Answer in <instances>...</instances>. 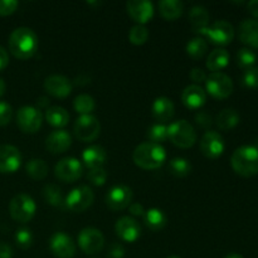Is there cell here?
<instances>
[{"label":"cell","instance_id":"cell-1","mask_svg":"<svg viewBox=\"0 0 258 258\" xmlns=\"http://www.w3.org/2000/svg\"><path fill=\"white\" fill-rule=\"evenodd\" d=\"M9 49L18 59L32 58L38 50V37L28 27H19L9 37Z\"/></svg>","mask_w":258,"mask_h":258},{"label":"cell","instance_id":"cell-2","mask_svg":"<svg viewBox=\"0 0 258 258\" xmlns=\"http://www.w3.org/2000/svg\"><path fill=\"white\" fill-rule=\"evenodd\" d=\"M133 160L139 168L145 170H155L165 163L166 151L160 144L148 141L136 146L133 153Z\"/></svg>","mask_w":258,"mask_h":258},{"label":"cell","instance_id":"cell-3","mask_svg":"<svg viewBox=\"0 0 258 258\" xmlns=\"http://www.w3.org/2000/svg\"><path fill=\"white\" fill-rule=\"evenodd\" d=\"M233 170L242 176H253L258 174V150L256 146L244 145L236 149L231 158Z\"/></svg>","mask_w":258,"mask_h":258},{"label":"cell","instance_id":"cell-4","mask_svg":"<svg viewBox=\"0 0 258 258\" xmlns=\"http://www.w3.org/2000/svg\"><path fill=\"white\" fill-rule=\"evenodd\" d=\"M168 139L175 146L188 149L196 144L197 133L186 120H178L168 126Z\"/></svg>","mask_w":258,"mask_h":258},{"label":"cell","instance_id":"cell-5","mask_svg":"<svg viewBox=\"0 0 258 258\" xmlns=\"http://www.w3.org/2000/svg\"><path fill=\"white\" fill-rule=\"evenodd\" d=\"M9 212L14 221L19 223H28L37 212V204L28 194H18L10 201Z\"/></svg>","mask_w":258,"mask_h":258},{"label":"cell","instance_id":"cell-6","mask_svg":"<svg viewBox=\"0 0 258 258\" xmlns=\"http://www.w3.org/2000/svg\"><path fill=\"white\" fill-rule=\"evenodd\" d=\"M95 201L93 190L87 185H81L72 189L64 199V206L68 211L81 213L92 206Z\"/></svg>","mask_w":258,"mask_h":258},{"label":"cell","instance_id":"cell-7","mask_svg":"<svg viewBox=\"0 0 258 258\" xmlns=\"http://www.w3.org/2000/svg\"><path fill=\"white\" fill-rule=\"evenodd\" d=\"M202 35L208 38L211 43L217 45H227L232 42L234 37V28L227 20H217L212 25H208L199 32Z\"/></svg>","mask_w":258,"mask_h":258},{"label":"cell","instance_id":"cell-8","mask_svg":"<svg viewBox=\"0 0 258 258\" xmlns=\"http://www.w3.org/2000/svg\"><path fill=\"white\" fill-rule=\"evenodd\" d=\"M206 90L212 97L224 100L233 92V82L231 77L222 72H213L207 76Z\"/></svg>","mask_w":258,"mask_h":258},{"label":"cell","instance_id":"cell-9","mask_svg":"<svg viewBox=\"0 0 258 258\" xmlns=\"http://www.w3.org/2000/svg\"><path fill=\"white\" fill-rule=\"evenodd\" d=\"M73 131L78 140L83 143H90V141L96 140L100 135V121L92 115H82L76 120Z\"/></svg>","mask_w":258,"mask_h":258},{"label":"cell","instance_id":"cell-10","mask_svg":"<svg viewBox=\"0 0 258 258\" xmlns=\"http://www.w3.org/2000/svg\"><path fill=\"white\" fill-rule=\"evenodd\" d=\"M43 122V115L37 107L23 106L18 110L17 125L23 133L35 134L40 128Z\"/></svg>","mask_w":258,"mask_h":258},{"label":"cell","instance_id":"cell-11","mask_svg":"<svg viewBox=\"0 0 258 258\" xmlns=\"http://www.w3.org/2000/svg\"><path fill=\"white\" fill-rule=\"evenodd\" d=\"M78 246L85 253L96 254L102 251L105 246V237L100 229L87 227L78 234Z\"/></svg>","mask_w":258,"mask_h":258},{"label":"cell","instance_id":"cell-12","mask_svg":"<svg viewBox=\"0 0 258 258\" xmlns=\"http://www.w3.org/2000/svg\"><path fill=\"white\" fill-rule=\"evenodd\" d=\"M133 201V190L125 184L113 185L106 194V204L113 212L123 211L127 208Z\"/></svg>","mask_w":258,"mask_h":258},{"label":"cell","instance_id":"cell-13","mask_svg":"<svg viewBox=\"0 0 258 258\" xmlns=\"http://www.w3.org/2000/svg\"><path fill=\"white\" fill-rule=\"evenodd\" d=\"M83 166L76 158H64L57 163L54 175L64 183H75L82 176Z\"/></svg>","mask_w":258,"mask_h":258},{"label":"cell","instance_id":"cell-14","mask_svg":"<svg viewBox=\"0 0 258 258\" xmlns=\"http://www.w3.org/2000/svg\"><path fill=\"white\" fill-rule=\"evenodd\" d=\"M201 151L204 156L209 159H217L224 153L226 144L221 134L216 131H207L201 139Z\"/></svg>","mask_w":258,"mask_h":258},{"label":"cell","instance_id":"cell-15","mask_svg":"<svg viewBox=\"0 0 258 258\" xmlns=\"http://www.w3.org/2000/svg\"><path fill=\"white\" fill-rule=\"evenodd\" d=\"M115 231L118 238L123 242L134 243L141 236V226L133 217H121L115 224Z\"/></svg>","mask_w":258,"mask_h":258},{"label":"cell","instance_id":"cell-16","mask_svg":"<svg viewBox=\"0 0 258 258\" xmlns=\"http://www.w3.org/2000/svg\"><path fill=\"white\" fill-rule=\"evenodd\" d=\"M49 249L58 258H72L76 254V243L68 234L57 232L50 237Z\"/></svg>","mask_w":258,"mask_h":258},{"label":"cell","instance_id":"cell-17","mask_svg":"<svg viewBox=\"0 0 258 258\" xmlns=\"http://www.w3.org/2000/svg\"><path fill=\"white\" fill-rule=\"evenodd\" d=\"M22 165V154L13 145H0V173H15Z\"/></svg>","mask_w":258,"mask_h":258},{"label":"cell","instance_id":"cell-18","mask_svg":"<svg viewBox=\"0 0 258 258\" xmlns=\"http://www.w3.org/2000/svg\"><path fill=\"white\" fill-rule=\"evenodd\" d=\"M126 9L139 25L146 24L154 17V5L148 0H130L126 3Z\"/></svg>","mask_w":258,"mask_h":258},{"label":"cell","instance_id":"cell-19","mask_svg":"<svg viewBox=\"0 0 258 258\" xmlns=\"http://www.w3.org/2000/svg\"><path fill=\"white\" fill-rule=\"evenodd\" d=\"M72 82L67 77L60 75L49 76L44 81V90L53 97H67L72 92Z\"/></svg>","mask_w":258,"mask_h":258},{"label":"cell","instance_id":"cell-20","mask_svg":"<svg viewBox=\"0 0 258 258\" xmlns=\"http://www.w3.org/2000/svg\"><path fill=\"white\" fill-rule=\"evenodd\" d=\"M207 101V93L201 86L190 85L181 92V102L189 110H199Z\"/></svg>","mask_w":258,"mask_h":258},{"label":"cell","instance_id":"cell-21","mask_svg":"<svg viewBox=\"0 0 258 258\" xmlns=\"http://www.w3.org/2000/svg\"><path fill=\"white\" fill-rule=\"evenodd\" d=\"M72 138L66 130L52 131L47 136L45 140V148L52 154H62L71 148Z\"/></svg>","mask_w":258,"mask_h":258},{"label":"cell","instance_id":"cell-22","mask_svg":"<svg viewBox=\"0 0 258 258\" xmlns=\"http://www.w3.org/2000/svg\"><path fill=\"white\" fill-rule=\"evenodd\" d=\"M151 111H153L154 118L160 123H164L168 122V121H170L174 117L175 108H174L173 101L163 96V97L155 98Z\"/></svg>","mask_w":258,"mask_h":258},{"label":"cell","instance_id":"cell-23","mask_svg":"<svg viewBox=\"0 0 258 258\" xmlns=\"http://www.w3.org/2000/svg\"><path fill=\"white\" fill-rule=\"evenodd\" d=\"M106 160H107V153L100 145L88 146L82 153V161L88 169L102 168Z\"/></svg>","mask_w":258,"mask_h":258},{"label":"cell","instance_id":"cell-24","mask_svg":"<svg viewBox=\"0 0 258 258\" xmlns=\"http://www.w3.org/2000/svg\"><path fill=\"white\" fill-rule=\"evenodd\" d=\"M238 37L244 44L258 48V20L244 19L239 24Z\"/></svg>","mask_w":258,"mask_h":258},{"label":"cell","instance_id":"cell-25","mask_svg":"<svg viewBox=\"0 0 258 258\" xmlns=\"http://www.w3.org/2000/svg\"><path fill=\"white\" fill-rule=\"evenodd\" d=\"M143 218L146 227L154 232L161 231L166 226V223H168L166 214L159 208H150L148 211H145Z\"/></svg>","mask_w":258,"mask_h":258},{"label":"cell","instance_id":"cell-26","mask_svg":"<svg viewBox=\"0 0 258 258\" xmlns=\"http://www.w3.org/2000/svg\"><path fill=\"white\" fill-rule=\"evenodd\" d=\"M229 63V53L224 48H217L212 50L207 59V68L213 72H219L226 68Z\"/></svg>","mask_w":258,"mask_h":258},{"label":"cell","instance_id":"cell-27","mask_svg":"<svg viewBox=\"0 0 258 258\" xmlns=\"http://www.w3.org/2000/svg\"><path fill=\"white\" fill-rule=\"evenodd\" d=\"M184 4L180 0H161L159 3V12L166 20H175L181 17Z\"/></svg>","mask_w":258,"mask_h":258},{"label":"cell","instance_id":"cell-28","mask_svg":"<svg viewBox=\"0 0 258 258\" xmlns=\"http://www.w3.org/2000/svg\"><path fill=\"white\" fill-rule=\"evenodd\" d=\"M189 23L193 27L194 32H199L201 29H204V28L208 27L209 24V13L208 10L206 9L202 5H196L190 9L188 15Z\"/></svg>","mask_w":258,"mask_h":258},{"label":"cell","instance_id":"cell-29","mask_svg":"<svg viewBox=\"0 0 258 258\" xmlns=\"http://www.w3.org/2000/svg\"><path fill=\"white\" fill-rule=\"evenodd\" d=\"M239 122V113L234 108H224L217 115L216 123L221 130L228 131L236 127Z\"/></svg>","mask_w":258,"mask_h":258},{"label":"cell","instance_id":"cell-30","mask_svg":"<svg viewBox=\"0 0 258 258\" xmlns=\"http://www.w3.org/2000/svg\"><path fill=\"white\" fill-rule=\"evenodd\" d=\"M45 120L54 127H64L70 121V113L59 106H52L45 111Z\"/></svg>","mask_w":258,"mask_h":258},{"label":"cell","instance_id":"cell-31","mask_svg":"<svg viewBox=\"0 0 258 258\" xmlns=\"http://www.w3.org/2000/svg\"><path fill=\"white\" fill-rule=\"evenodd\" d=\"M25 171L34 180H43L48 175V165L43 159L33 158L25 165Z\"/></svg>","mask_w":258,"mask_h":258},{"label":"cell","instance_id":"cell-32","mask_svg":"<svg viewBox=\"0 0 258 258\" xmlns=\"http://www.w3.org/2000/svg\"><path fill=\"white\" fill-rule=\"evenodd\" d=\"M186 54L189 55L193 59H201V58L204 57V54L208 50V43L206 42V39L201 37L193 38V39L189 40L186 43Z\"/></svg>","mask_w":258,"mask_h":258},{"label":"cell","instance_id":"cell-33","mask_svg":"<svg viewBox=\"0 0 258 258\" xmlns=\"http://www.w3.org/2000/svg\"><path fill=\"white\" fill-rule=\"evenodd\" d=\"M169 171L174 176L184 178V176H188L190 174L191 164L185 158H174L169 161Z\"/></svg>","mask_w":258,"mask_h":258},{"label":"cell","instance_id":"cell-34","mask_svg":"<svg viewBox=\"0 0 258 258\" xmlns=\"http://www.w3.org/2000/svg\"><path fill=\"white\" fill-rule=\"evenodd\" d=\"M43 197H44L45 202L53 207H59L64 203L62 189L55 184H47L43 189Z\"/></svg>","mask_w":258,"mask_h":258},{"label":"cell","instance_id":"cell-35","mask_svg":"<svg viewBox=\"0 0 258 258\" xmlns=\"http://www.w3.org/2000/svg\"><path fill=\"white\" fill-rule=\"evenodd\" d=\"M95 106L96 102L95 100H93L92 96L86 95V93L77 96V97L75 98V101H73V107H75V110L77 111L78 113H81V116L90 115V113L95 110Z\"/></svg>","mask_w":258,"mask_h":258},{"label":"cell","instance_id":"cell-36","mask_svg":"<svg viewBox=\"0 0 258 258\" xmlns=\"http://www.w3.org/2000/svg\"><path fill=\"white\" fill-rule=\"evenodd\" d=\"M148 138L150 143H164L168 140V126H165L164 123H155L148 130Z\"/></svg>","mask_w":258,"mask_h":258},{"label":"cell","instance_id":"cell-37","mask_svg":"<svg viewBox=\"0 0 258 258\" xmlns=\"http://www.w3.org/2000/svg\"><path fill=\"white\" fill-rule=\"evenodd\" d=\"M256 54L249 48H241L237 52V64L241 68H243V70H248V68L253 67L254 63H256Z\"/></svg>","mask_w":258,"mask_h":258},{"label":"cell","instance_id":"cell-38","mask_svg":"<svg viewBox=\"0 0 258 258\" xmlns=\"http://www.w3.org/2000/svg\"><path fill=\"white\" fill-rule=\"evenodd\" d=\"M128 39L133 44L135 45H143L148 42L149 39V30L145 25H135L131 28L130 33H128Z\"/></svg>","mask_w":258,"mask_h":258},{"label":"cell","instance_id":"cell-39","mask_svg":"<svg viewBox=\"0 0 258 258\" xmlns=\"http://www.w3.org/2000/svg\"><path fill=\"white\" fill-rule=\"evenodd\" d=\"M15 243L19 248L22 249H28L33 244V237L32 231L29 228H19L15 232Z\"/></svg>","mask_w":258,"mask_h":258},{"label":"cell","instance_id":"cell-40","mask_svg":"<svg viewBox=\"0 0 258 258\" xmlns=\"http://www.w3.org/2000/svg\"><path fill=\"white\" fill-rule=\"evenodd\" d=\"M87 179L91 184L96 186H102L103 184L107 180V171L105 168H95V169H88Z\"/></svg>","mask_w":258,"mask_h":258},{"label":"cell","instance_id":"cell-41","mask_svg":"<svg viewBox=\"0 0 258 258\" xmlns=\"http://www.w3.org/2000/svg\"><path fill=\"white\" fill-rule=\"evenodd\" d=\"M242 83L248 88H258V67L253 66L248 70H244Z\"/></svg>","mask_w":258,"mask_h":258},{"label":"cell","instance_id":"cell-42","mask_svg":"<svg viewBox=\"0 0 258 258\" xmlns=\"http://www.w3.org/2000/svg\"><path fill=\"white\" fill-rule=\"evenodd\" d=\"M13 108L8 102L0 101V126H5L12 121Z\"/></svg>","mask_w":258,"mask_h":258},{"label":"cell","instance_id":"cell-43","mask_svg":"<svg viewBox=\"0 0 258 258\" xmlns=\"http://www.w3.org/2000/svg\"><path fill=\"white\" fill-rule=\"evenodd\" d=\"M18 2L15 0H0V15L7 17L17 10Z\"/></svg>","mask_w":258,"mask_h":258},{"label":"cell","instance_id":"cell-44","mask_svg":"<svg viewBox=\"0 0 258 258\" xmlns=\"http://www.w3.org/2000/svg\"><path fill=\"white\" fill-rule=\"evenodd\" d=\"M212 116L209 115L206 111H198V113L196 115V122L198 123L201 127L203 128H209L212 126Z\"/></svg>","mask_w":258,"mask_h":258},{"label":"cell","instance_id":"cell-45","mask_svg":"<svg viewBox=\"0 0 258 258\" xmlns=\"http://www.w3.org/2000/svg\"><path fill=\"white\" fill-rule=\"evenodd\" d=\"M125 256V248L122 247V244L120 243H113L110 246L108 249V257L110 258H122Z\"/></svg>","mask_w":258,"mask_h":258},{"label":"cell","instance_id":"cell-46","mask_svg":"<svg viewBox=\"0 0 258 258\" xmlns=\"http://www.w3.org/2000/svg\"><path fill=\"white\" fill-rule=\"evenodd\" d=\"M190 78L191 81H194L196 83H202L206 82L207 75L202 68H193V70L190 71Z\"/></svg>","mask_w":258,"mask_h":258},{"label":"cell","instance_id":"cell-47","mask_svg":"<svg viewBox=\"0 0 258 258\" xmlns=\"http://www.w3.org/2000/svg\"><path fill=\"white\" fill-rule=\"evenodd\" d=\"M128 211L133 216L135 217H143L144 213H145V208L143 207V204L140 203H133L128 206Z\"/></svg>","mask_w":258,"mask_h":258},{"label":"cell","instance_id":"cell-48","mask_svg":"<svg viewBox=\"0 0 258 258\" xmlns=\"http://www.w3.org/2000/svg\"><path fill=\"white\" fill-rule=\"evenodd\" d=\"M0 258H13L12 247L4 242H0Z\"/></svg>","mask_w":258,"mask_h":258},{"label":"cell","instance_id":"cell-49","mask_svg":"<svg viewBox=\"0 0 258 258\" xmlns=\"http://www.w3.org/2000/svg\"><path fill=\"white\" fill-rule=\"evenodd\" d=\"M8 64H9V54H8L7 50L0 45V71L4 70Z\"/></svg>","mask_w":258,"mask_h":258},{"label":"cell","instance_id":"cell-50","mask_svg":"<svg viewBox=\"0 0 258 258\" xmlns=\"http://www.w3.org/2000/svg\"><path fill=\"white\" fill-rule=\"evenodd\" d=\"M247 8H248L249 13L258 19V0H252V2H249Z\"/></svg>","mask_w":258,"mask_h":258},{"label":"cell","instance_id":"cell-51","mask_svg":"<svg viewBox=\"0 0 258 258\" xmlns=\"http://www.w3.org/2000/svg\"><path fill=\"white\" fill-rule=\"evenodd\" d=\"M37 105H38V110H39V108H48V105H49V100H48L47 97H44V96H42V97H38L37 98Z\"/></svg>","mask_w":258,"mask_h":258},{"label":"cell","instance_id":"cell-52","mask_svg":"<svg viewBox=\"0 0 258 258\" xmlns=\"http://www.w3.org/2000/svg\"><path fill=\"white\" fill-rule=\"evenodd\" d=\"M5 93V82L0 78V97Z\"/></svg>","mask_w":258,"mask_h":258},{"label":"cell","instance_id":"cell-53","mask_svg":"<svg viewBox=\"0 0 258 258\" xmlns=\"http://www.w3.org/2000/svg\"><path fill=\"white\" fill-rule=\"evenodd\" d=\"M224 258H244V257L239 253H229V254H227Z\"/></svg>","mask_w":258,"mask_h":258},{"label":"cell","instance_id":"cell-54","mask_svg":"<svg viewBox=\"0 0 258 258\" xmlns=\"http://www.w3.org/2000/svg\"><path fill=\"white\" fill-rule=\"evenodd\" d=\"M166 258H180V257H178V256H170V257H166Z\"/></svg>","mask_w":258,"mask_h":258},{"label":"cell","instance_id":"cell-55","mask_svg":"<svg viewBox=\"0 0 258 258\" xmlns=\"http://www.w3.org/2000/svg\"><path fill=\"white\" fill-rule=\"evenodd\" d=\"M256 149L258 150V139H257V143H256Z\"/></svg>","mask_w":258,"mask_h":258}]
</instances>
